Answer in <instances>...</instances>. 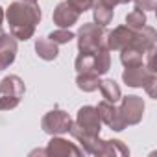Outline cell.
<instances>
[{
  "instance_id": "cell-1",
  "label": "cell",
  "mask_w": 157,
  "mask_h": 157,
  "mask_svg": "<svg viewBox=\"0 0 157 157\" xmlns=\"http://www.w3.org/2000/svg\"><path fill=\"white\" fill-rule=\"evenodd\" d=\"M4 17L8 19L10 33L17 41H28L33 37L43 13H41V8L37 6V2H22V0H19V2L10 4Z\"/></svg>"
},
{
  "instance_id": "cell-2",
  "label": "cell",
  "mask_w": 157,
  "mask_h": 157,
  "mask_svg": "<svg viewBox=\"0 0 157 157\" xmlns=\"http://www.w3.org/2000/svg\"><path fill=\"white\" fill-rule=\"evenodd\" d=\"M76 37H78V50L80 52H98L107 48V30L105 26H100L96 22L83 24Z\"/></svg>"
},
{
  "instance_id": "cell-3",
  "label": "cell",
  "mask_w": 157,
  "mask_h": 157,
  "mask_svg": "<svg viewBox=\"0 0 157 157\" xmlns=\"http://www.w3.org/2000/svg\"><path fill=\"white\" fill-rule=\"evenodd\" d=\"M74 65L78 72H94L102 76L111 68V54L107 48L98 52H80Z\"/></svg>"
},
{
  "instance_id": "cell-4",
  "label": "cell",
  "mask_w": 157,
  "mask_h": 157,
  "mask_svg": "<svg viewBox=\"0 0 157 157\" xmlns=\"http://www.w3.org/2000/svg\"><path fill=\"white\" fill-rule=\"evenodd\" d=\"M120 100H122V104H120L118 111L122 115L124 124L126 126H137L144 117V109H146L144 100L140 96H137V94H128V96H124Z\"/></svg>"
},
{
  "instance_id": "cell-5",
  "label": "cell",
  "mask_w": 157,
  "mask_h": 157,
  "mask_svg": "<svg viewBox=\"0 0 157 157\" xmlns=\"http://www.w3.org/2000/svg\"><path fill=\"white\" fill-rule=\"evenodd\" d=\"M70 124H72V118L63 109H52L41 120V128L48 135H63V133H68Z\"/></svg>"
},
{
  "instance_id": "cell-6",
  "label": "cell",
  "mask_w": 157,
  "mask_h": 157,
  "mask_svg": "<svg viewBox=\"0 0 157 157\" xmlns=\"http://www.w3.org/2000/svg\"><path fill=\"white\" fill-rule=\"evenodd\" d=\"M44 151L48 157H82L83 155L82 148H78L74 142H68L67 139H63L59 135H52Z\"/></svg>"
},
{
  "instance_id": "cell-7",
  "label": "cell",
  "mask_w": 157,
  "mask_h": 157,
  "mask_svg": "<svg viewBox=\"0 0 157 157\" xmlns=\"http://www.w3.org/2000/svg\"><path fill=\"white\" fill-rule=\"evenodd\" d=\"M68 133H70L78 142L82 144L83 153H89V155H96V157H98L100 148H102V142H104V140L100 139V135H91V133H87L85 129H82L76 122H72V124H70Z\"/></svg>"
},
{
  "instance_id": "cell-8",
  "label": "cell",
  "mask_w": 157,
  "mask_h": 157,
  "mask_svg": "<svg viewBox=\"0 0 157 157\" xmlns=\"http://www.w3.org/2000/svg\"><path fill=\"white\" fill-rule=\"evenodd\" d=\"M74 122L80 126L82 129H85L87 133H91V135H100L102 120H100V115H98V111H96L94 105H83V107H80Z\"/></svg>"
},
{
  "instance_id": "cell-9",
  "label": "cell",
  "mask_w": 157,
  "mask_h": 157,
  "mask_svg": "<svg viewBox=\"0 0 157 157\" xmlns=\"http://www.w3.org/2000/svg\"><path fill=\"white\" fill-rule=\"evenodd\" d=\"M137 33H139V30H131L126 24L117 26L113 32H107V48H109V52L111 50H118L120 52L122 48L129 46L137 39Z\"/></svg>"
},
{
  "instance_id": "cell-10",
  "label": "cell",
  "mask_w": 157,
  "mask_h": 157,
  "mask_svg": "<svg viewBox=\"0 0 157 157\" xmlns=\"http://www.w3.org/2000/svg\"><path fill=\"white\" fill-rule=\"evenodd\" d=\"M96 111H98V115H100L102 124H107L113 131H122L124 128H128V126L124 124L122 115H120V111H118V107H117L115 104L104 100V102H100V104L96 105Z\"/></svg>"
},
{
  "instance_id": "cell-11",
  "label": "cell",
  "mask_w": 157,
  "mask_h": 157,
  "mask_svg": "<svg viewBox=\"0 0 157 157\" xmlns=\"http://www.w3.org/2000/svg\"><path fill=\"white\" fill-rule=\"evenodd\" d=\"M17 57V39L11 33H0V72L13 65Z\"/></svg>"
},
{
  "instance_id": "cell-12",
  "label": "cell",
  "mask_w": 157,
  "mask_h": 157,
  "mask_svg": "<svg viewBox=\"0 0 157 157\" xmlns=\"http://www.w3.org/2000/svg\"><path fill=\"white\" fill-rule=\"evenodd\" d=\"M54 24L57 28H70L78 22V19H80V13H78L72 6H68V2L65 0V2H59L54 10Z\"/></svg>"
},
{
  "instance_id": "cell-13",
  "label": "cell",
  "mask_w": 157,
  "mask_h": 157,
  "mask_svg": "<svg viewBox=\"0 0 157 157\" xmlns=\"http://www.w3.org/2000/svg\"><path fill=\"white\" fill-rule=\"evenodd\" d=\"M150 74H153L151 70L146 68V65H137V67H126V70L122 72V82L128 87H142L146 83V80L150 78Z\"/></svg>"
},
{
  "instance_id": "cell-14",
  "label": "cell",
  "mask_w": 157,
  "mask_h": 157,
  "mask_svg": "<svg viewBox=\"0 0 157 157\" xmlns=\"http://www.w3.org/2000/svg\"><path fill=\"white\" fill-rule=\"evenodd\" d=\"M26 93V85L19 76L10 74L0 82V94H11V96H22Z\"/></svg>"
},
{
  "instance_id": "cell-15",
  "label": "cell",
  "mask_w": 157,
  "mask_h": 157,
  "mask_svg": "<svg viewBox=\"0 0 157 157\" xmlns=\"http://www.w3.org/2000/svg\"><path fill=\"white\" fill-rule=\"evenodd\" d=\"M144 54H146V50H142L140 46L129 44L120 50V61L124 67H137V65L144 63Z\"/></svg>"
},
{
  "instance_id": "cell-16",
  "label": "cell",
  "mask_w": 157,
  "mask_h": 157,
  "mask_svg": "<svg viewBox=\"0 0 157 157\" xmlns=\"http://www.w3.org/2000/svg\"><path fill=\"white\" fill-rule=\"evenodd\" d=\"M126 155H129V148L118 139L104 140L98 153V157H126Z\"/></svg>"
},
{
  "instance_id": "cell-17",
  "label": "cell",
  "mask_w": 157,
  "mask_h": 157,
  "mask_svg": "<svg viewBox=\"0 0 157 157\" xmlns=\"http://www.w3.org/2000/svg\"><path fill=\"white\" fill-rule=\"evenodd\" d=\"M100 76L94 74V72H78L76 76V85L80 91L83 93H93L100 87Z\"/></svg>"
},
{
  "instance_id": "cell-18",
  "label": "cell",
  "mask_w": 157,
  "mask_h": 157,
  "mask_svg": "<svg viewBox=\"0 0 157 157\" xmlns=\"http://www.w3.org/2000/svg\"><path fill=\"white\" fill-rule=\"evenodd\" d=\"M35 52L41 59L44 61H54L57 56H59V48L54 41L50 39H37L35 41Z\"/></svg>"
},
{
  "instance_id": "cell-19",
  "label": "cell",
  "mask_w": 157,
  "mask_h": 157,
  "mask_svg": "<svg viewBox=\"0 0 157 157\" xmlns=\"http://www.w3.org/2000/svg\"><path fill=\"white\" fill-rule=\"evenodd\" d=\"M98 89L102 91V96H104L107 102H111V104H117V102L122 98V91H120L118 83L113 82V80H102Z\"/></svg>"
},
{
  "instance_id": "cell-20",
  "label": "cell",
  "mask_w": 157,
  "mask_h": 157,
  "mask_svg": "<svg viewBox=\"0 0 157 157\" xmlns=\"http://www.w3.org/2000/svg\"><path fill=\"white\" fill-rule=\"evenodd\" d=\"M91 10H93V15H94V22H96V24H100V26L111 24L113 15H115V8L100 4V6H93Z\"/></svg>"
},
{
  "instance_id": "cell-21",
  "label": "cell",
  "mask_w": 157,
  "mask_h": 157,
  "mask_svg": "<svg viewBox=\"0 0 157 157\" xmlns=\"http://www.w3.org/2000/svg\"><path fill=\"white\" fill-rule=\"evenodd\" d=\"M126 26H129L131 30H140L142 26H146V11L142 10H133L126 15Z\"/></svg>"
},
{
  "instance_id": "cell-22",
  "label": "cell",
  "mask_w": 157,
  "mask_h": 157,
  "mask_svg": "<svg viewBox=\"0 0 157 157\" xmlns=\"http://www.w3.org/2000/svg\"><path fill=\"white\" fill-rule=\"evenodd\" d=\"M50 41H54L56 44H67L70 43L72 39H76V35L70 32V28H59V30H54L50 35H48Z\"/></svg>"
},
{
  "instance_id": "cell-23",
  "label": "cell",
  "mask_w": 157,
  "mask_h": 157,
  "mask_svg": "<svg viewBox=\"0 0 157 157\" xmlns=\"http://www.w3.org/2000/svg\"><path fill=\"white\" fill-rule=\"evenodd\" d=\"M19 104H21V96L0 94V111H10V109H15Z\"/></svg>"
},
{
  "instance_id": "cell-24",
  "label": "cell",
  "mask_w": 157,
  "mask_h": 157,
  "mask_svg": "<svg viewBox=\"0 0 157 157\" xmlns=\"http://www.w3.org/2000/svg\"><path fill=\"white\" fill-rule=\"evenodd\" d=\"M142 87H144V91L148 93L150 98H157V76H155V72L150 74V78L146 80V83Z\"/></svg>"
},
{
  "instance_id": "cell-25",
  "label": "cell",
  "mask_w": 157,
  "mask_h": 157,
  "mask_svg": "<svg viewBox=\"0 0 157 157\" xmlns=\"http://www.w3.org/2000/svg\"><path fill=\"white\" fill-rule=\"evenodd\" d=\"M67 2H68V6H72L80 15L93 8V0H67Z\"/></svg>"
},
{
  "instance_id": "cell-26",
  "label": "cell",
  "mask_w": 157,
  "mask_h": 157,
  "mask_svg": "<svg viewBox=\"0 0 157 157\" xmlns=\"http://www.w3.org/2000/svg\"><path fill=\"white\" fill-rule=\"evenodd\" d=\"M137 10L142 11H155L157 10V0H133Z\"/></svg>"
},
{
  "instance_id": "cell-27",
  "label": "cell",
  "mask_w": 157,
  "mask_h": 157,
  "mask_svg": "<svg viewBox=\"0 0 157 157\" xmlns=\"http://www.w3.org/2000/svg\"><path fill=\"white\" fill-rule=\"evenodd\" d=\"M109 2L113 6H118V4H128V2H131V0H109Z\"/></svg>"
},
{
  "instance_id": "cell-28",
  "label": "cell",
  "mask_w": 157,
  "mask_h": 157,
  "mask_svg": "<svg viewBox=\"0 0 157 157\" xmlns=\"http://www.w3.org/2000/svg\"><path fill=\"white\" fill-rule=\"evenodd\" d=\"M2 21H4V10H2V6H0V26H2Z\"/></svg>"
},
{
  "instance_id": "cell-29",
  "label": "cell",
  "mask_w": 157,
  "mask_h": 157,
  "mask_svg": "<svg viewBox=\"0 0 157 157\" xmlns=\"http://www.w3.org/2000/svg\"><path fill=\"white\" fill-rule=\"evenodd\" d=\"M22 2H37V0H22Z\"/></svg>"
},
{
  "instance_id": "cell-30",
  "label": "cell",
  "mask_w": 157,
  "mask_h": 157,
  "mask_svg": "<svg viewBox=\"0 0 157 157\" xmlns=\"http://www.w3.org/2000/svg\"><path fill=\"white\" fill-rule=\"evenodd\" d=\"M0 33H2V30H0Z\"/></svg>"
}]
</instances>
